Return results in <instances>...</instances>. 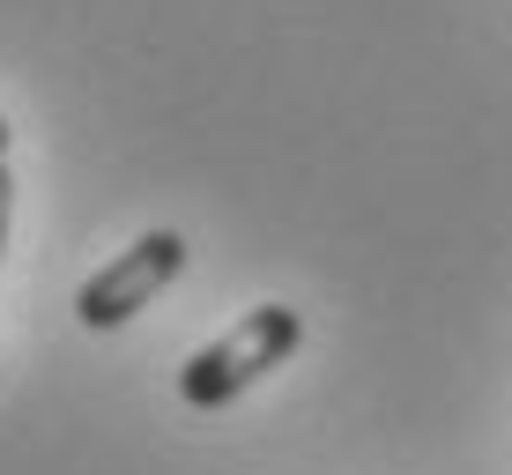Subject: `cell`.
<instances>
[{
  "mask_svg": "<svg viewBox=\"0 0 512 475\" xmlns=\"http://www.w3.org/2000/svg\"><path fill=\"white\" fill-rule=\"evenodd\" d=\"M297 342H305L297 305H253L231 334H216L208 349H193L179 364V401L186 409H231L245 386H260L275 364L297 357Z\"/></svg>",
  "mask_w": 512,
  "mask_h": 475,
  "instance_id": "1",
  "label": "cell"
},
{
  "mask_svg": "<svg viewBox=\"0 0 512 475\" xmlns=\"http://www.w3.org/2000/svg\"><path fill=\"white\" fill-rule=\"evenodd\" d=\"M179 268H186V238L179 231H141L127 253H112V268H97L90 283H82V297H75L82 327L134 320L141 305H156V297L179 283Z\"/></svg>",
  "mask_w": 512,
  "mask_h": 475,
  "instance_id": "2",
  "label": "cell"
},
{
  "mask_svg": "<svg viewBox=\"0 0 512 475\" xmlns=\"http://www.w3.org/2000/svg\"><path fill=\"white\" fill-rule=\"evenodd\" d=\"M8 216H15V179H8V156H0V245H8Z\"/></svg>",
  "mask_w": 512,
  "mask_h": 475,
  "instance_id": "3",
  "label": "cell"
},
{
  "mask_svg": "<svg viewBox=\"0 0 512 475\" xmlns=\"http://www.w3.org/2000/svg\"><path fill=\"white\" fill-rule=\"evenodd\" d=\"M8 142H15V127H8V119H0V156H8Z\"/></svg>",
  "mask_w": 512,
  "mask_h": 475,
  "instance_id": "4",
  "label": "cell"
}]
</instances>
